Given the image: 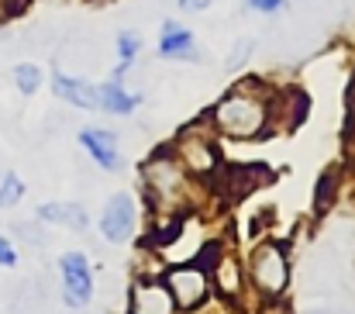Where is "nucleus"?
<instances>
[{
	"instance_id": "f257e3e1",
	"label": "nucleus",
	"mask_w": 355,
	"mask_h": 314,
	"mask_svg": "<svg viewBox=\"0 0 355 314\" xmlns=\"http://www.w3.org/2000/svg\"><path fill=\"white\" fill-rule=\"evenodd\" d=\"M269 117H272V104L248 87H238L228 97H221V104L211 114V121L232 138H259L269 128Z\"/></svg>"
},
{
	"instance_id": "f03ea898",
	"label": "nucleus",
	"mask_w": 355,
	"mask_h": 314,
	"mask_svg": "<svg viewBox=\"0 0 355 314\" xmlns=\"http://www.w3.org/2000/svg\"><path fill=\"white\" fill-rule=\"evenodd\" d=\"M145 187L152 194V201H159V208H176L183 201L187 190V170L180 159H173L169 152L155 156L145 166Z\"/></svg>"
},
{
	"instance_id": "7ed1b4c3",
	"label": "nucleus",
	"mask_w": 355,
	"mask_h": 314,
	"mask_svg": "<svg viewBox=\"0 0 355 314\" xmlns=\"http://www.w3.org/2000/svg\"><path fill=\"white\" fill-rule=\"evenodd\" d=\"M207 276H211V273H207L200 263L176 266V270L169 273V280H166V287H169V294H173V304L183 308V311H197V308L204 304L207 290H211V280H207Z\"/></svg>"
},
{
	"instance_id": "20e7f679",
	"label": "nucleus",
	"mask_w": 355,
	"mask_h": 314,
	"mask_svg": "<svg viewBox=\"0 0 355 314\" xmlns=\"http://www.w3.org/2000/svg\"><path fill=\"white\" fill-rule=\"evenodd\" d=\"M286 280H290L286 252H283L279 245H272V242L262 245V249L252 256V283L259 287V294L276 297V294H283Z\"/></svg>"
},
{
	"instance_id": "39448f33",
	"label": "nucleus",
	"mask_w": 355,
	"mask_h": 314,
	"mask_svg": "<svg viewBox=\"0 0 355 314\" xmlns=\"http://www.w3.org/2000/svg\"><path fill=\"white\" fill-rule=\"evenodd\" d=\"M59 270H62V297L69 308H83L90 297H94V273H90V263L83 252H66L59 259Z\"/></svg>"
},
{
	"instance_id": "423d86ee",
	"label": "nucleus",
	"mask_w": 355,
	"mask_h": 314,
	"mask_svg": "<svg viewBox=\"0 0 355 314\" xmlns=\"http://www.w3.org/2000/svg\"><path fill=\"white\" fill-rule=\"evenodd\" d=\"M135 217H138L135 197L131 194H114L101 210V235L107 242H128L131 231H135Z\"/></svg>"
},
{
	"instance_id": "0eeeda50",
	"label": "nucleus",
	"mask_w": 355,
	"mask_h": 314,
	"mask_svg": "<svg viewBox=\"0 0 355 314\" xmlns=\"http://www.w3.org/2000/svg\"><path fill=\"white\" fill-rule=\"evenodd\" d=\"M176 152H180V163H183L187 173H211V170H218L214 138H197L193 131H183Z\"/></svg>"
},
{
	"instance_id": "6e6552de",
	"label": "nucleus",
	"mask_w": 355,
	"mask_h": 314,
	"mask_svg": "<svg viewBox=\"0 0 355 314\" xmlns=\"http://www.w3.org/2000/svg\"><path fill=\"white\" fill-rule=\"evenodd\" d=\"M80 145L90 152V159L107 170V173H118L121 170V152H118V135L114 131H104V128H83L80 131Z\"/></svg>"
},
{
	"instance_id": "1a4fd4ad",
	"label": "nucleus",
	"mask_w": 355,
	"mask_h": 314,
	"mask_svg": "<svg viewBox=\"0 0 355 314\" xmlns=\"http://www.w3.org/2000/svg\"><path fill=\"white\" fill-rule=\"evenodd\" d=\"M173 294L159 280H138L131 290V314H173Z\"/></svg>"
},
{
	"instance_id": "9d476101",
	"label": "nucleus",
	"mask_w": 355,
	"mask_h": 314,
	"mask_svg": "<svg viewBox=\"0 0 355 314\" xmlns=\"http://www.w3.org/2000/svg\"><path fill=\"white\" fill-rule=\"evenodd\" d=\"M52 90L59 101L80 107V110H97V83L83 80V76H69V73H55L52 76Z\"/></svg>"
},
{
	"instance_id": "9b49d317",
	"label": "nucleus",
	"mask_w": 355,
	"mask_h": 314,
	"mask_svg": "<svg viewBox=\"0 0 355 314\" xmlns=\"http://www.w3.org/2000/svg\"><path fill=\"white\" fill-rule=\"evenodd\" d=\"M159 56L166 59H197L193 52V31L176 24V21H166L162 24V35H159Z\"/></svg>"
},
{
	"instance_id": "f8f14e48",
	"label": "nucleus",
	"mask_w": 355,
	"mask_h": 314,
	"mask_svg": "<svg viewBox=\"0 0 355 314\" xmlns=\"http://www.w3.org/2000/svg\"><path fill=\"white\" fill-rule=\"evenodd\" d=\"M38 217L49 221V224H59V228H69V231H87L90 217L87 210L73 201H52V204H42L38 208Z\"/></svg>"
},
{
	"instance_id": "ddd939ff",
	"label": "nucleus",
	"mask_w": 355,
	"mask_h": 314,
	"mask_svg": "<svg viewBox=\"0 0 355 314\" xmlns=\"http://www.w3.org/2000/svg\"><path fill=\"white\" fill-rule=\"evenodd\" d=\"M135 107H138V94L124 90L121 80L97 83V110H107V114H131Z\"/></svg>"
},
{
	"instance_id": "4468645a",
	"label": "nucleus",
	"mask_w": 355,
	"mask_h": 314,
	"mask_svg": "<svg viewBox=\"0 0 355 314\" xmlns=\"http://www.w3.org/2000/svg\"><path fill=\"white\" fill-rule=\"evenodd\" d=\"M214 287L221 290V297H238L241 294V266L235 259H218L214 252Z\"/></svg>"
},
{
	"instance_id": "2eb2a0df",
	"label": "nucleus",
	"mask_w": 355,
	"mask_h": 314,
	"mask_svg": "<svg viewBox=\"0 0 355 314\" xmlns=\"http://www.w3.org/2000/svg\"><path fill=\"white\" fill-rule=\"evenodd\" d=\"M10 76H14V87H17L24 97L38 94V87H42V69H38L35 63H17Z\"/></svg>"
},
{
	"instance_id": "dca6fc26",
	"label": "nucleus",
	"mask_w": 355,
	"mask_h": 314,
	"mask_svg": "<svg viewBox=\"0 0 355 314\" xmlns=\"http://www.w3.org/2000/svg\"><path fill=\"white\" fill-rule=\"evenodd\" d=\"M24 197V183L17 173H3L0 176V208H14Z\"/></svg>"
},
{
	"instance_id": "f3484780",
	"label": "nucleus",
	"mask_w": 355,
	"mask_h": 314,
	"mask_svg": "<svg viewBox=\"0 0 355 314\" xmlns=\"http://www.w3.org/2000/svg\"><path fill=\"white\" fill-rule=\"evenodd\" d=\"M252 49H255V42H252V38H238L235 49H232V56H228V63H225V66H228V69H238V66H241V63H245V59L252 56Z\"/></svg>"
},
{
	"instance_id": "a211bd4d",
	"label": "nucleus",
	"mask_w": 355,
	"mask_h": 314,
	"mask_svg": "<svg viewBox=\"0 0 355 314\" xmlns=\"http://www.w3.org/2000/svg\"><path fill=\"white\" fill-rule=\"evenodd\" d=\"M331 190H335V176L328 173V176H321V183H318V201H314V208L318 210L328 208V204H331V197H335Z\"/></svg>"
},
{
	"instance_id": "6ab92c4d",
	"label": "nucleus",
	"mask_w": 355,
	"mask_h": 314,
	"mask_svg": "<svg viewBox=\"0 0 355 314\" xmlns=\"http://www.w3.org/2000/svg\"><path fill=\"white\" fill-rule=\"evenodd\" d=\"M245 7L255 10V14H276V10L286 7V0H245Z\"/></svg>"
},
{
	"instance_id": "aec40b11",
	"label": "nucleus",
	"mask_w": 355,
	"mask_h": 314,
	"mask_svg": "<svg viewBox=\"0 0 355 314\" xmlns=\"http://www.w3.org/2000/svg\"><path fill=\"white\" fill-rule=\"evenodd\" d=\"M17 263V252H14V245L0 235V266H14Z\"/></svg>"
},
{
	"instance_id": "412c9836",
	"label": "nucleus",
	"mask_w": 355,
	"mask_h": 314,
	"mask_svg": "<svg viewBox=\"0 0 355 314\" xmlns=\"http://www.w3.org/2000/svg\"><path fill=\"white\" fill-rule=\"evenodd\" d=\"M214 0H180V10L183 14H200V10H207Z\"/></svg>"
}]
</instances>
